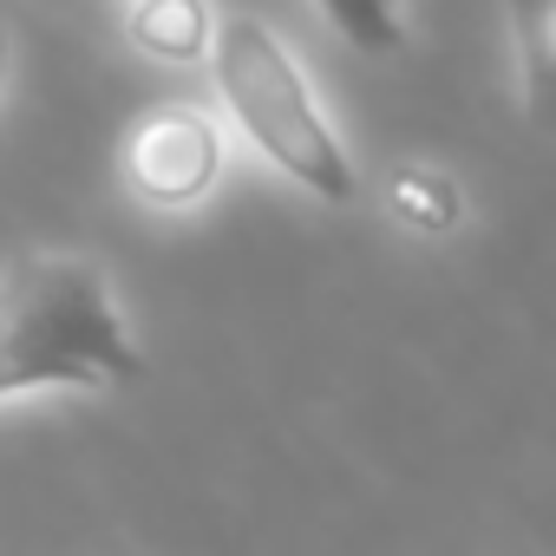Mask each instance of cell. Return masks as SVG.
<instances>
[{"instance_id":"cell-1","label":"cell","mask_w":556,"mask_h":556,"mask_svg":"<svg viewBox=\"0 0 556 556\" xmlns=\"http://www.w3.org/2000/svg\"><path fill=\"white\" fill-rule=\"evenodd\" d=\"M144 354L86 255H14L0 268V400L47 387H138Z\"/></svg>"},{"instance_id":"cell-2","label":"cell","mask_w":556,"mask_h":556,"mask_svg":"<svg viewBox=\"0 0 556 556\" xmlns=\"http://www.w3.org/2000/svg\"><path fill=\"white\" fill-rule=\"evenodd\" d=\"M210 73H216V92H223L229 118L242 125V138L282 177H295L302 190H315L334 210H348L361 197L354 157L334 138L321 99L308 92V73L295 66V53L275 40L255 14H223L216 21Z\"/></svg>"},{"instance_id":"cell-3","label":"cell","mask_w":556,"mask_h":556,"mask_svg":"<svg viewBox=\"0 0 556 556\" xmlns=\"http://www.w3.org/2000/svg\"><path fill=\"white\" fill-rule=\"evenodd\" d=\"M223 170V138L197 105H157L125 131V184L157 210H190Z\"/></svg>"},{"instance_id":"cell-4","label":"cell","mask_w":556,"mask_h":556,"mask_svg":"<svg viewBox=\"0 0 556 556\" xmlns=\"http://www.w3.org/2000/svg\"><path fill=\"white\" fill-rule=\"evenodd\" d=\"M504 8L523 66V118L556 138V0H504Z\"/></svg>"},{"instance_id":"cell-5","label":"cell","mask_w":556,"mask_h":556,"mask_svg":"<svg viewBox=\"0 0 556 556\" xmlns=\"http://www.w3.org/2000/svg\"><path fill=\"white\" fill-rule=\"evenodd\" d=\"M131 40L157 60H197L216 40L203 0H131Z\"/></svg>"},{"instance_id":"cell-6","label":"cell","mask_w":556,"mask_h":556,"mask_svg":"<svg viewBox=\"0 0 556 556\" xmlns=\"http://www.w3.org/2000/svg\"><path fill=\"white\" fill-rule=\"evenodd\" d=\"M315 8L348 47H361L374 60L406 40V0H315Z\"/></svg>"},{"instance_id":"cell-7","label":"cell","mask_w":556,"mask_h":556,"mask_svg":"<svg viewBox=\"0 0 556 556\" xmlns=\"http://www.w3.org/2000/svg\"><path fill=\"white\" fill-rule=\"evenodd\" d=\"M393 210H400L413 229H426V236H439V229H452V223L465 216L458 184H452L445 170H419V164L393 177Z\"/></svg>"},{"instance_id":"cell-8","label":"cell","mask_w":556,"mask_h":556,"mask_svg":"<svg viewBox=\"0 0 556 556\" xmlns=\"http://www.w3.org/2000/svg\"><path fill=\"white\" fill-rule=\"evenodd\" d=\"M0 79H8V21H0Z\"/></svg>"}]
</instances>
